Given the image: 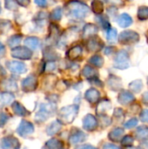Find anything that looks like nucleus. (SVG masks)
Listing matches in <instances>:
<instances>
[{
    "label": "nucleus",
    "mask_w": 148,
    "mask_h": 149,
    "mask_svg": "<svg viewBox=\"0 0 148 149\" xmlns=\"http://www.w3.org/2000/svg\"><path fill=\"white\" fill-rule=\"evenodd\" d=\"M109 85L111 86V87L113 90L116 91V90H118L121 86V85H120V79H117V78H115V77L113 76V78H111L109 79Z\"/></svg>",
    "instance_id": "38"
},
{
    "label": "nucleus",
    "mask_w": 148,
    "mask_h": 149,
    "mask_svg": "<svg viewBox=\"0 0 148 149\" xmlns=\"http://www.w3.org/2000/svg\"><path fill=\"white\" fill-rule=\"evenodd\" d=\"M117 30L115 28H111L107 31V33H106V38L107 40L109 41H114L117 38Z\"/></svg>",
    "instance_id": "41"
},
{
    "label": "nucleus",
    "mask_w": 148,
    "mask_h": 149,
    "mask_svg": "<svg viewBox=\"0 0 148 149\" xmlns=\"http://www.w3.org/2000/svg\"><path fill=\"white\" fill-rule=\"evenodd\" d=\"M136 139L139 141H147L148 140V127L141 126L139 127L135 133Z\"/></svg>",
    "instance_id": "24"
},
{
    "label": "nucleus",
    "mask_w": 148,
    "mask_h": 149,
    "mask_svg": "<svg viewBox=\"0 0 148 149\" xmlns=\"http://www.w3.org/2000/svg\"><path fill=\"white\" fill-rule=\"evenodd\" d=\"M34 132V126L31 122L28 121V120H23L19 126L17 127V133L19 136L23 137V138H25L31 134H32Z\"/></svg>",
    "instance_id": "7"
},
{
    "label": "nucleus",
    "mask_w": 148,
    "mask_h": 149,
    "mask_svg": "<svg viewBox=\"0 0 148 149\" xmlns=\"http://www.w3.org/2000/svg\"><path fill=\"white\" fill-rule=\"evenodd\" d=\"M10 118V116L4 112H0V127H3L7 121L9 120V119Z\"/></svg>",
    "instance_id": "42"
},
{
    "label": "nucleus",
    "mask_w": 148,
    "mask_h": 149,
    "mask_svg": "<svg viewBox=\"0 0 148 149\" xmlns=\"http://www.w3.org/2000/svg\"><path fill=\"white\" fill-rule=\"evenodd\" d=\"M134 100V96L133 94L129 92V91H122L120 93L119 97H118V101L124 106L131 104Z\"/></svg>",
    "instance_id": "13"
},
{
    "label": "nucleus",
    "mask_w": 148,
    "mask_h": 149,
    "mask_svg": "<svg viewBox=\"0 0 148 149\" xmlns=\"http://www.w3.org/2000/svg\"><path fill=\"white\" fill-rule=\"evenodd\" d=\"M82 54V47L79 45H76L72 48H71L68 52H67V56L70 59L74 60L76 58H78L79 57H80Z\"/></svg>",
    "instance_id": "26"
},
{
    "label": "nucleus",
    "mask_w": 148,
    "mask_h": 149,
    "mask_svg": "<svg viewBox=\"0 0 148 149\" xmlns=\"http://www.w3.org/2000/svg\"><path fill=\"white\" fill-rule=\"evenodd\" d=\"M62 14H63L62 8H60V7H57V8H55V9L51 11V15H50V17H51V20L58 21V20H60V19H61V17H62Z\"/></svg>",
    "instance_id": "31"
},
{
    "label": "nucleus",
    "mask_w": 148,
    "mask_h": 149,
    "mask_svg": "<svg viewBox=\"0 0 148 149\" xmlns=\"http://www.w3.org/2000/svg\"><path fill=\"white\" fill-rule=\"evenodd\" d=\"M4 6L6 9L10 10H16L18 8V3L16 1H10V0H7L4 1Z\"/></svg>",
    "instance_id": "40"
},
{
    "label": "nucleus",
    "mask_w": 148,
    "mask_h": 149,
    "mask_svg": "<svg viewBox=\"0 0 148 149\" xmlns=\"http://www.w3.org/2000/svg\"><path fill=\"white\" fill-rule=\"evenodd\" d=\"M82 73H83L85 78H86V79H88L90 80L98 78L97 71L94 68H92V66H90V65H85L84 67L83 71H82Z\"/></svg>",
    "instance_id": "22"
},
{
    "label": "nucleus",
    "mask_w": 148,
    "mask_h": 149,
    "mask_svg": "<svg viewBox=\"0 0 148 149\" xmlns=\"http://www.w3.org/2000/svg\"><path fill=\"white\" fill-rule=\"evenodd\" d=\"M123 134H124V129L121 127H116L111 131L108 137L113 141H120Z\"/></svg>",
    "instance_id": "25"
},
{
    "label": "nucleus",
    "mask_w": 148,
    "mask_h": 149,
    "mask_svg": "<svg viewBox=\"0 0 148 149\" xmlns=\"http://www.w3.org/2000/svg\"><path fill=\"white\" fill-rule=\"evenodd\" d=\"M0 13H1V2H0Z\"/></svg>",
    "instance_id": "56"
},
{
    "label": "nucleus",
    "mask_w": 148,
    "mask_h": 149,
    "mask_svg": "<svg viewBox=\"0 0 148 149\" xmlns=\"http://www.w3.org/2000/svg\"><path fill=\"white\" fill-rule=\"evenodd\" d=\"M109 108H110V102L108 100H103L98 106V113L99 112V113H104V112H106Z\"/></svg>",
    "instance_id": "39"
},
{
    "label": "nucleus",
    "mask_w": 148,
    "mask_h": 149,
    "mask_svg": "<svg viewBox=\"0 0 148 149\" xmlns=\"http://www.w3.org/2000/svg\"><path fill=\"white\" fill-rule=\"evenodd\" d=\"M44 56L48 60H54L57 59V54L54 51L51 50V48H47L44 51Z\"/></svg>",
    "instance_id": "36"
},
{
    "label": "nucleus",
    "mask_w": 148,
    "mask_h": 149,
    "mask_svg": "<svg viewBox=\"0 0 148 149\" xmlns=\"http://www.w3.org/2000/svg\"><path fill=\"white\" fill-rule=\"evenodd\" d=\"M86 138V135L81 131H76L72 133L69 137V141L71 144H78L83 142Z\"/></svg>",
    "instance_id": "18"
},
{
    "label": "nucleus",
    "mask_w": 148,
    "mask_h": 149,
    "mask_svg": "<svg viewBox=\"0 0 148 149\" xmlns=\"http://www.w3.org/2000/svg\"><path fill=\"white\" fill-rule=\"evenodd\" d=\"M46 148L48 149H64V142L60 140L51 139L48 141L45 144Z\"/></svg>",
    "instance_id": "27"
},
{
    "label": "nucleus",
    "mask_w": 148,
    "mask_h": 149,
    "mask_svg": "<svg viewBox=\"0 0 148 149\" xmlns=\"http://www.w3.org/2000/svg\"><path fill=\"white\" fill-rule=\"evenodd\" d=\"M103 149H120V148H118L117 146L113 145V144H111V143H106L104 145Z\"/></svg>",
    "instance_id": "47"
},
{
    "label": "nucleus",
    "mask_w": 148,
    "mask_h": 149,
    "mask_svg": "<svg viewBox=\"0 0 148 149\" xmlns=\"http://www.w3.org/2000/svg\"><path fill=\"white\" fill-rule=\"evenodd\" d=\"M62 127V124L58 120H55L51 122L46 128V133L48 135H53L60 131Z\"/></svg>",
    "instance_id": "23"
},
{
    "label": "nucleus",
    "mask_w": 148,
    "mask_h": 149,
    "mask_svg": "<svg viewBox=\"0 0 148 149\" xmlns=\"http://www.w3.org/2000/svg\"><path fill=\"white\" fill-rule=\"evenodd\" d=\"M129 87H130V90H132L133 92H134V93H139V92L142 89V87H143L142 81H141V80H139V79L134 80V81H133V82L130 84Z\"/></svg>",
    "instance_id": "33"
},
{
    "label": "nucleus",
    "mask_w": 148,
    "mask_h": 149,
    "mask_svg": "<svg viewBox=\"0 0 148 149\" xmlns=\"http://www.w3.org/2000/svg\"><path fill=\"white\" fill-rule=\"evenodd\" d=\"M24 45L30 50H36L40 45V40L37 37H27L24 39Z\"/></svg>",
    "instance_id": "19"
},
{
    "label": "nucleus",
    "mask_w": 148,
    "mask_h": 149,
    "mask_svg": "<svg viewBox=\"0 0 148 149\" xmlns=\"http://www.w3.org/2000/svg\"><path fill=\"white\" fill-rule=\"evenodd\" d=\"M138 18L142 21L148 19V6H140L139 8Z\"/></svg>",
    "instance_id": "32"
},
{
    "label": "nucleus",
    "mask_w": 148,
    "mask_h": 149,
    "mask_svg": "<svg viewBox=\"0 0 148 149\" xmlns=\"http://www.w3.org/2000/svg\"><path fill=\"white\" fill-rule=\"evenodd\" d=\"M147 83H148V79H147Z\"/></svg>",
    "instance_id": "57"
},
{
    "label": "nucleus",
    "mask_w": 148,
    "mask_h": 149,
    "mask_svg": "<svg viewBox=\"0 0 148 149\" xmlns=\"http://www.w3.org/2000/svg\"><path fill=\"white\" fill-rule=\"evenodd\" d=\"M14 99L15 96L11 93H8V92L0 93V107L12 104L11 102L13 101Z\"/></svg>",
    "instance_id": "17"
},
{
    "label": "nucleus",
    "mask_w": 148,
    "mask_h": 149,
    "mask_svg": "<svg viewBox=\"0 0 148 149\" xmlns=\"http://www.w3.org/2000/svg\"><path fill=\"white\" fill-rule=\"evenodd\" d=\"M10 22L8 20H0V30L3 31H7L10 29Z\"/></svg>",
    "instance_id": "44"
},
{
    "label": "nucleus",
    "mask_w": 148,
    "mask_h": 149,
    "mask_svg": "<svg viewBox=\"0 0 148 149\" xmlns=\"http://www.w3.org/2000/svg\"><path fill=\"white\" fill-rule=\"evenodd\" d=\"M5 54V47H4V45H3L1 42H0V58H2Z\"/></svg>",
    "instance_id": "49"
},
{
    "label": "nucleus",
    "mask_w": 148,
    "mask_h": 149,
    "mask_svg": "<svg viewBox=\"0 0 148 149\" xmlns=\"http://www.w3.org/2000/svg\"><path fill=\"white\" fill-rule=\"evenodd\" d=\"M118 24L122 28H126L133 24V18L126 13H123L119 17Z\"/></svg>",
    "instance_id": "21"
},
{
    "label": "nucleus",
    "mask_w": 148,
    "mask_h": 149,
    "mask_svg": "<svg viewBox=\"0 0 148 149\" xmlns=\"http://www.w3.org/2000/svg\"><path fill=\"white\" fill-rule=\"evenodd\" d=\"M11 109L13 111V113L17 115V116H20V117H24L26 115L29 114V112L25 109V107L20 104L19 102H13L11 104Z\"/></svg>",
    "instance_id": "16"
},
{
    "label": "nucleus",
    "mask_w": 148,
    "mask_h": 149,
    "mask_svg": "<svg viewBox=\"0 0 148 149\" xmlns=\"http://www.w3.org/2000/svg\"><path fill=\"white\" fill-rule=\"evenodd\" d=\"M140 40V36L137 32L133 31H125L121 32L119 36V42L122 45H131L138 43Z\"/></svg>",
    "instance_id": "5"
},
{
    "label": "nucleus",
    "mask_w": 148,
    "mask_h": 149,
    "mask_svg": "<svg viewBox=\"0 0 148 149\" xmlns=\"http://www.w3.org/2000/svg\"><path fill=\"white\" fill-rule=\"evenodd\" d=\"M99 31V28L97 25L93 24H87L85 27H84V38H92L95 36V34H97Z\"/></svg>",
    "instance_id": "20"
},
{
    "label": "nucleus",
    "mask_w": 148,
    "mask_h": 149,
    "mask_svg": "<svg viewBox=\"0 0 148 149\" xmlns=\"http://www.w3.org/2000/svg\"><path fill=\"white\" fill-rule=\"evenodd\" d=\"M11 57L18 59H23V60H28L31 59L32 57V52L27 47L24 46H18L11 50L10 52Z\"/></svg>",
    "instance_id": "6"
},
{
    "label": "nucleus",
    "mask_w": 148,
    "mask_h": 149,
    "mask_svg": "<svg viewBox=\"0 0 148 149\" xmlns=\"http://www.w3.org/2000/svg\"><path fill=\"white\" fill-rule=\"evenodd\" d=\"M100 97L99 92L94 88H91L87 90L85 93V98L87 101H89L91 104H94L99 101Z\"/></svg>",
    "instance_id": "14"
},
{
    "label": "nucleus",
    "mask_w": 148,
    "mask_h": 149,
    "mask_svg": "<svg viewBox=\"0 0 148 149\" xmlns=\"http://www.w3.org/2000/svg\"><path fill=\"white\" fill-rule=\"evenodd\" d=\"M140 120L143 122L148 123V110H143L140 113Z\"/></svg>",
    "instance_id": "46"
},
{
    "label": "nucleus",
    "mask_w": 148,
    "mask_h": 149,
    "mask_svg": "<svg viewBox=\"0 0 148 149\" xmlns=\"http://www.w3.org/2000/svg\"><path fill=\"white\" fill-rule=\"evenodd\" d=\"M89 11V7L85 3L79 1H72L67 3L65 5L66 15L72 18H84L88 15Z\"/></svg>",
    "instance_id": "1"
},
{
    "label": "nucleus",
    "mask_w": 148,
    "mask_h": 149,
    "mask_svg": "<svg viewBox=\"0 0 148 149\" xmlns=\"http://www.w3.org/2000/svg\"><path fill=\"white\" fill-rule=\"evenodd\" d=\"M130 59L126 51H120L114 58V67L120 70H125L129 67Z\"/></svg>",
    "instance_id": "4"
},
{
    "label": "nucleus",
    "mask_w": 148,
    "mask_h": 149,
    "mask_svg": "<svg viewBox=\"0 0 148 149\" xmlns=\"http://www.w3.org/2000/svg\"><path fill=\"white\" fill-rule=\"evenodd\" d=\"M55 107L51 104H41L39 110L35 115V120L37 122L41 123L45 121L50 116L54 113Z\"/></svg>",
    "instance_id": "3"
},
{
    "label": "nucleus",
    "mask_w": 148,
    "mask_h": 149,
    "mask_svg": "<svg viewBox=\"0 0 148 149\" xmlns=\"http://www.w3.org/2000/svg\"><path fill=\"white\" fill-rule=\"evenodd\" d=\"M126 149H143L140 147H131V148H127Z\"/></svg>",
    "instance_id": "54"
},
{
    "label": "nucleus",
    "mask_w": 148,
    "mask_h": 149,
    "mask_svg": "<svg viewBox=\"0 0 148 149\" xmlns=\"http://www.w3.org/2000/svg\"><path fill=\"white\" fill-rule=\"evenodd\" d=\"M22 35L20 34H16V35H13L11 36L8 40H7V43H8V45L11 48V49H14L16 47H18V45L20 44L21 40H22Z\"/></svg>",
    "instance_id": "28"
},
{
    "label": "nucleus",
    "mask_w": 148,
    "mask_h": 149,
    "mask_svg": "<svg viewBox=\"0 0 148 149\" xmlns=\"http://www.w3.org/2000/svg\"><path fill=\"white\" fill-rule=\"evenodd\" d=\"M35 3L38 4L40 7H45L47 5V2L46 1H38V0H36L35 1Z\"/></svg>",
    "instance_id": "50"
},
{
    "label": "nucleus",
    "mask_w": 148,
    "mask_h": 149,
    "mask_svg": "<svg viewBox=\"0 0 148 149\" xmlns=\"http://www.w3.org/2000/svg\"><path fill=\"white\" fill-rule=\"evenodd\" d=\"M58 33H59V31H58V26L53 24H51V26H50V34H49L48 38L51 39V40H55L58 38Z\"/></svg>",
    "instance_id": "34"
},
{
    "label": "nucleus",
    "mask_w": 148,
    "mask_h": 149,
    "mask_svg": "<svg viewBox=\"0 0 148 149\" xmlns=\"http://www.w3.org/2000/svg\"><path fill=\"white\" fill-rule=\"evenodd\" d=\"M111 51H112V48H111V47H108V48H106V50L105 51V53H106V54H109V52H110Z\"/></svg>",
    "instance_id": "53"
},
{
    "label": "nucleus",
    "mask_w": 148,
    "mask_h": 149,
    "mask_svg": "<svg viewBox=\"0 0 148 149\" xmlns=\"http://www.w3.org/2000/svg\"><path fill=\"white\" fill-rule=\"evenodd\" d=\"M143 101H144V103L148 104V92L143 94Z\"/></svg>",
    "instance_id": "52"
},
{
    "label": "nucleus",
    "mask_w": 148,
    "mask_h": 149,
    "mask_svg": "<svg viewBox=\"0 0 148 149\" xmlns=\"http://www.w3.org/2000/svg\"><path fill=\"white\" fill-rule=\"evenodd\" d=\"M89 63L92 64L94 66L101 67L104 64V58L99 55H94L89 59Z\"/></svg>",
    "instance_id": "30"
},
{
    "label": "nucleus",
    "mask_w": 148,
    "mask_h": 149,
    "mask_svg": "<svg viewBox=\"0 0 148 149\" xmlns=\"http://www.w3.org/2000/svg\"><path fill=\"white\" fill-rule=\"evenodd\" d=\"M147 41H148V31L147 32Z\"/></svg>",
    "instance_id": "55"
},
{
    "label": "nucleus",
    "mask_w": 148,
    "mask_h": 149,
    "mask_svg": "<svg viewBox=\"0 0 148 149\" xmlns=\"http://www.w3.org/2000/svg\"><path fill=\"white\" fill-rule=\"evenodd\" d=\"M92 10L94 13L99 15L104 10V4L101 1H93L92 2Z\"/></svg>",
    "instance_id": "29"
},
{
    "label": "nucleus",
    "mask_w": 148,
    "mask_h": 149,
    "mask_svg": "<svg viewBox=\"0 0 148 149\" xmlns=\"http://www.w3.org/2000/svg\"><path fill=\"white\" fill-rule=\"evenodd\" d=\"M21 86L24 93L33 92L38 87V79L34 75H29L22 80Z\"/></svg>",
    "instance_id": "8"
},
{
    "label": "nucleus",
    "mask_w": 148,
    "mask_h": 149,
    "mask_svg": "<svg viewBox=\"0 0 148 149\" xmlns=\"http://www.w3.org/2000/svg\"><path fill=\"white\" fill-rule=\"evenodd\" d=\"M75 149H98L97 148L91 146V145H83V146H79Z\"/></svg>",
    "instance_id": "48"
},
{
    "label": "nucleus",
    "mask_w": 148,
    "mask_h": 149,
    "mask_svg": "<svg viewBox=\"0 0 148 149\" xmlns=\"http://www.w3.org/2000/svg\"><path fill=\"white\" fill-rule=\"evenodd\" d=\"M79 113V106L72 105L67 106L63 108L58 113V121L62 124H70L76 118Z\"/></svg>",
    "instance_id": "2"
},
{
    "label": "nucleus",
    "mask_w": 148,
    "mask_h": 149,
    "mask_svg": "<svg viewBox=\"0 0 148 149\" xmlns=\"http://www.w3.org/2000/svg\"><path fill=\"white\" fill-rule=\"evenodd\" d=\"M137 125H138V120L136 118H133V119L129 120L127 122H126L125 127L127 128V129H130V128H133V127H136Z\"/></svg>",
    "instance_id": "43"
},
{
    "label": "nucleus",
    "mask_w": 148,
    "mask_h": 149,
    "mask_svg": "<svg viewBox=\"0 0 148 149\" xmlns=\"http://www.w3.org/2000/svg\"><path fill=\"white\" fill-rule=\"evenodd\" d=\"M133 141H134V140H133V136H131V135H126V136H125V137L122 139V141H121V145L124 146V147H126V148H131V147H133Z\"/></svg>",
    "instance_id": "35"
},
{
    "label": "nucleus",
    "mask_w": 148,
    "mask_h": 149,
    "mask_svg": "<svg viewBox=\"0 0 148 149\" xmlns=\"http://www.w3.org/2000/svg\"><path fill=\"white\" fill-rule=\"evenodd\" d=\"M6 68L14 74H23L27 71L26 65L19 61H7Z\"/></svg>",
    "instance_id": "9"
},
{
    "label": "nucleus",
    "mask_w": 148,
    "mask_h": 149,
    "mask_svg": "<svg viewBox=\"0 0 148 149\" xmlns=\"http://www.w3.org/2000/svg\"><path fill=\"white\" fill-rule=\"evenodd\" d=\"M83 127L88 132L94 131L98 127L97 119L92 114H87L83 120Z\"/></svg>",
    "instance_id": "11"
},
{
    "label": "nucleus",
    "mask_w": 148,
    "mask_h": 149,
    "mask_svg": "<svg viewBox=\"0 0 148 149\" xmlns=\"http://www.w3.org/2000/svg\"><path fill=\"white\" fill-rule=\"evenodd\" d=\"M0 86L3 90H4L5 92H8V93L17 91V86L16 82L10 79L3 80L0 84Z\"/></svg>",
    "instance_id": "15"
},
{
    "label": "nucleus",
    "mask_w": 148,
    "mask_h": 149,
    "mask_svg": "<svg viewBox=\"0 0 148 149\" xmlns=\"http://www.w3.org/2000/svg\"><path fill=\"white\" fill-rule=\"evenodd\" d=\"M17 3H18V5H21V6H26V5H28L29 3H30V2L29 1H17Z\"/></svg>",
    "instance_id": "51"
},
{
    "label": "nucleus",
    "mask_w": 148,
    "mask_h": 149,
    "mask_svg": "<svg viewBox=\"0 0 148 149\" xmlns=\"http://www.w3.org/2000/svg\"><path fill=\"white\" fill-rule=\"evenodd\" d=\"M55 68H56L55 63H53V62H51V61H49V62L45 65L44 70L47 71V72H51V71L55 70Z\"/></svg>",
    "instance_id": "45"
},
{
    "label": "nucleus",
    "mask_w": 148,
    "mask_h": 149,
    "mask_svg": "<svg viewBox=\"0 0 148 149\" xmlns=\"http://www.w3.org/2000/svg\"><path fill=\"white\" fill-rule=\"evenodd\" d=\"M97 19L99 20L100 26H101L104 30H107V31H108L109 29H111L110 23L108 22V20H107L105 17H103V16H99V17H97Z\"/></svg>",
    "instance_id": "37"
},
{
    "label": "nucleus",
    "mask_w": 148,
    "mask_h": 149,
    "mask_svg": "<svg viewBox=\"0 0 148 149\" xmlns=\"http://www.w3.org/2000/svg\"><path fill=\"white\" fill-rule=\"evenodd\" d=\"M103 46H104V44H103L102 40L99 38L96 37V36L91 38L88 40L87 44H86V48L90 52H98V51H100L103 48Z\"/></svg>",
    "instance_id": "12"
},
{
    "label": "nucleus",
    "mask_w": 148,
    "mask_h": 149,
    "mask_svg": "<svg viewBox=\"0 0 148 149\" xmlns=\"http://www.w3.org/2000/svg\"><path fill=\"white\" fill-rule=\"evenodd\" d=\"M1 147L3 149H20V142L14 136L9 135L2 139Z\"/></svg>",
    "instance_id": "10"
}]
</instances>
